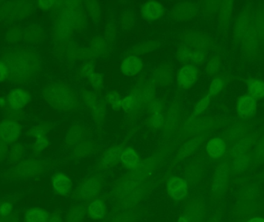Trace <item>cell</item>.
<instances>
[{
    "label": "cell",
    "mask_w": 264,
    "mask_h": 222,
    "mask_svg": "<svg viewBox=\"0 0 264 222\" xmlns=\"http://www.w3.org/2000/svg\"><path fill=\"white\" fill-rule=\"evenodd\" d=\"M110 104H111L112 107L114 109V110H118L120 107H121V101L119 98H117L115 96H110Z\"/></svg>",
    "instance_id": "25"
},
{
    "label": "cell",
    "mask_w": 264,
    "mask_h": 222,
    "mask_svg": "<svg viewBox=\"0 0 264 222\" xmlns=\"http://www.w3.org/2000/svg\"><path fill=\"white\" fill-rule=\"evenodd\" d=\"M9 75L7 66L4 62H0V81H4Z\"/></svg>",
    "instance_id": "23"
},
{
    "label": "cell",
    "mask_w": 264,
    "mask_h": 222,
    "mask_svg": "<svg viewBox=\"0 0 264 222\" xmlns=\"http://www.w3.org/2000/svg\"><path fill=\"white\" fill-rule=\"evenodd\" d=\"M53 4V2L52 1H43V2H40V6L43 8H50L51 7Z\"/></svg>",
    "instance_id": "28"
},
{
    "label": "cell",
    "mask_w": 264,
    "mask_h": 222,
    "mask_svg": "<svg viewBox=\"0 0 264 222\" xmlns=\"http://www.w3.org/2000/svg\"><path fill=\"white\" fill-rule=\"evenodd\" d=\"M12 222V221H11V222Z\"/></svg>",
    "instance_id": "32"
},
{
    "label": "cell",
    "mask_w": 264,
    "mask_h": 222,
    "mask_svg": "<svg viewBox=\"0 0 264 222\" xmlns=\"http://www.w3.org/2000/svg\"><path fill=\"white\" fill-rule=\"evenodd\" d=\"M88 213L92 219H101L105 215V207L102 202L99 200H96L92 202L88 207Z\"/></svg>",
    "instance_id": "16"
},
{
    "label": "cell",
    "mask_w": 264,
    "mask_h": 222,
    "mask_svg": "<svg viewBox=\"0 0 264 222\" xmlns=\"http://www.w3.org/2000/svg\"><path fill=\"white\" fill-rule=\"evenodd\" d=\"M9 107L15 110L23 108L29 102V95L22 89H14L8 96Z\"/></svg>",
    "instance_id": "6"
},
{
    "label": "cell",
    "mask_w": 264,
    "mask_h": 222,
    "mask_svg": "<svg viewBox=\"0 0 264 222\" xmlns=\"http://www.w3.org/2000/svg\"><path fill=\"white\" fill-rule=\"evenodd\" d=\"M198 70L197 67L191 65L184 66L180 70L178 77V83L181 88L187 89L193 86L197 80Z\"/></svg>",
    "instance_id": "5"
},
{
    "label": "cell",
    "mask_w": 264,
    "mask_h": 222,
    "mask_svg": "<svg viewBox=\"0 0 264 222\" xmlns=\"http://www.w3.org/2000/svg\"><path fill=\"white\" fill-rule=\"evenodd\" d=\"M142 68V62L138 57L131 56L122 62L121 70L125 75L133 76L139 73Z\"/></svg>",
    "instance_id": "7"
},
{
    "label": "cell",
    "mask_w": 264,
    "mask_h": 222,
    "mask_svg": "<svg viewBox=\"0 0 264 222\" xmlns=\"http://www.w3.org/2000/svg\"><path fill=\"white\" fill-rule=\"evenodd\" d=\"M211 97L212 96L210 94H208L205 98H204L203 99L201 100V101H198V103H197V106L195 107L194 110H193V114H192V117H191L190 119H193V118H196L197 116H198L200 113H202L203 110H205V109L207 108L208 105L210 103L211 101Z\"/></svg>",
    "instance_id": "18"
},
{
    "label": "cell",
    "mask_w": 264,
    "mask_h": 222,
    "mask_svg": "<svg viewBox=\"0 0 264 222\" xmlns=\"http://www.w3.org/2000/svg\"><path fill=\"white\" fill-rule=\"evenodd\" d=\"M52 184L56 192L61 195H66L72 187V182L70 178L61 173L53 177Z\"/></svg>",
    "instance_id": "8"
},
{
    "label": "cell",
    "mask_w": 264,
    "mask_h": 222,
    "mask_svg": "<svg viewBox=\"0 0 264 222\" xmlns=\"http://www.w3.org/2000/svg\"><path fill=\"white\" fill-rule=\"evenodd\" d=\"M36 145L39 149L45 148L48 145L47 139L44 138V136L37 138V140H36Z\"/></svg>",
    "instance_id": "27"
},
{
    "label": "cell",
    "mask_w": 264,
    "mask_h": 222,
    "mask_svg": "<svg viewBox=\"0 0 264 222\" xmlns=\"http://www.w3.org/2000/svg\"><path fill=\"white\" fill-rule=\"evenodd\" d=\"M164 9L161 4L157 2H149L143 8L144 17L149 20H157L163 14Z\"/></svg>",
    "instance_id": "12"
},
{
    "label": "cell",
    "mask_w": 264,
    "mask_h": 222,
    "mask_svg": "<svg viewBox=\"0 0 264 222\" xmlns=\"http://www.w3.org/2000/svg\"><path fill=\"white\" fill-rule=\"evenodd\" d=\"M248 222H264V219H263V218H254V219H250Z\"/></svg>",
    "instance_id": "31"
},
{
    "label": "cell",
    "mask_w": 264,
    "mask_h": 222,
    "mask_svg": "<svg viewBox=\"0 0 264 222\" xmlns=\"http://www.w3.org/2000/svg\"><path fill=\"white\" fill-rule=\"evenodd\" d=\"M21 128L16 122L5 121L0 124V138L5 143H12L20 136Z\"/></svg>",
    "instance_id": "4"
},
{
    "label": "cell",
    "mask_w": 264,
    "mask_h": 222,
    "mask_svg": "<svg viewBox=\"0 0 264 222\" xmlns=\"http://www.w3.org/2000/svg\"><path fill=\"white\" fill-rule=\"evenodd\" d=\"M13 172L18 178H33L41 174V166L33 160L25 161L19 163L15 167Z\"/></svg>",
    "instance_id": "3"
},
{
    "label": "cell",
    "mask_w": 264,
    "mask_h": 222,
    "mask_svg": "<svg viewBox=\"0 0 264 222\" xmlns=\"http://www.w3.org/2000/svg\"><path fill=\"white\" fill-rule=\"evenodd\" d=\"M248 88H249L250 97L254 99L264 98V83L259 80H249L248 81Z\"/></svg>",
    "instance_id": "15"
},
{
    "label": "cell",
    "mask_w": 264,
    "mask_h": 222,
    "mask_svg": "<svg viewBox=\"0 0 264 222\" xmlns=\"http://www.w3.org/2000/svg\"><path fill=\"white\" fill-rule=\"evenodd\" d=\"M167 189L169 196L173 200H182L187 195V182L182 178L173 177L168 182Z\"/></svg>",
    "instance_id": "2"
},
{
    "label": "cell",
    "mask_w": 264,
    "mask_h": 222,
    "mask_svg": "<svg viewBox=\"0 0 264 222\" xmlns=\"http://www.w3.org/2000/svg\"><path fill=\"white\" fill-rule=\"evenodd\" d=\"M178 222H191V221L189 217L186 216V215H184V216L181 217V218L178 219Z\"/></svg>",
    "instance_id": "29"
},
{
    "label": "cell",
    "mask_w": 264,
    "mask_h": 222,
    "mask_svg": "<svg viewBox=\"0 0 264 222\" xmlns=\"http://www.w3.org/2000/svg\"><path fill=\"white\" fill-rule=\"evenodd\" d=\"M47 222H61V220L58 216H53L51 219H49Z\"/></svg>",
    "instance_id": "30"
},
{
    "label": "cell",
    "mask_w": 264,
    "mask_h": 222,
    "mask_svg": "<svg viewBox=\"0 0 264 222\" xmlns=\"http://www.w3.org/2000/svg\"><path fill=\"white\" fill-rule=\"evenodd\" d=\"M117 158V152L115 150H111V151H109L105 154V158H104V163L105 164H110L116 161Z\"/></svg>",
    "instance_id": "22"
},
{
    "label": "cell",
    "mask_w": 264,
    "mask_h": 222,
    "mask_svg": "<svg viewBox=\"0 0 264 222\" xmlns=\"http://www.w3.org/2000/svg\"><path fill=\"white\" fill-rule=\"evenodd\" d=\"M4 63L7 66L9 74L17 81L30 79L37 67V61L33 54L24 51L10 54Z\"/></svg>",
    "instance_id": "1"
},
{
    "label": "cell",
    "mask_w": 264,
    "mask_h": 222,
    "mask_svg": "<svg viewBox=\"0 0 264 222\" xmlns=\"http://www.w3.org/2000/svg\"><path fill=\"white\" fill-rule=\"evenodd\" d=\"M136 104V99L134 96H128L123 101H121V107L125 110L126 112H129L132 109L134 108Z\"/></svg>",
    "instance_id": "19"
},
{
    "label": "cell",
    "mask_w": 264,
    "mask_h": 222,
    "mask_svg": "<svg viewBox=\"0 0 264 222\" xmlns=\"http://www.w3.org/2000/svg\"><path fill=\"white\" fill-rule=\"evenodd\" d=\"M24 147L21 145H16L8 152L9 161L12 163H17L21 160L23 156Z\"/></svg>",
    "instance_id": "17"
},
{
    "label": "cell",
    "mask_w": 264,
    "mask_h": 222,
    "mask_svg": "<svg viewBox=\"0 0 264 222\" xmlns=\"http://www.w3.org/2000/svg\"><path fill=\"white\" fill-rule=\"evenodd\" d=\"M206 150L212 158L217 159L221 158L226 151V144L222 139L213 138L208 142Z\"/></svg>",
    "instance_id": "11"
},
{
    "label": "cell",
    "mask_w": 264,
    "mask_h": 222,
    "mask_svg": "<svg viewBox=\"0 0 264 222\" xmlns=\"http://www.w3.org/2000/svg\"><path fill=\"white\" fill-rule=\"evenodd\" d=\"M99 191V183L94 178H90L81 187V193L85 199H92Z\"/></svg>",
    "instance_id": "14"
},
{
    "label": "cell",
    "mask_w": 264,
    "mask_h": 222,
    "mask_svg": "<svg viewBox=\"0 0 264 222\" xmlns=\"http://www.w3.org/2000/svg\"><path fill=\"white\" fill-rule=\"evenodd\" d=\"M84 212L80 209L79 207H77L75 209L70 212L69 216V222H81L84 219Z\"/></svg>",
    "instance_id": "21"
},
{
    "label": "cell",
    "mask_w": 264,
    "mask_h": 222,
    "mask_svg": "<svg viewBox=\"0 0 264 222\" xmlns=\"http://www.w3.org/2000/svg\"><path fill=\"white\" fill-rule=\"evenodd\" d=\"M8 154V147L4 141H0V162L3 160Z\"/></svg>",
    "instance_id": "26"
},
{
    "label": "cell",
    "mask_w": 264,
    "mask_h": 222,
    "mask_svg": "<svg viewBox=\"0 0 264 222\" xmlns=\"http://www.w3.org/2000/svg\"><path fill=\"white\" fill-rule=\"evenodd\" d=\"M49 214L41 207H30L24 215V222H47Z\"/></svg>",
    "instance_id": "10"
},
{
    "label": "cell",
    "mask_w": 264,
    "mask_h": 222,
    "mask_svg": "<svg viewBox=\"0 0 264 222\" xmlns=\"http://www.w3.org/2000/svg\"><path fill=\"white\" fill-rule=\"evenodd\" d=\"M257 110V101L250 96H243L238 101V111L241 115H253Z\"/></svg>",
    "instance_id": "9"
},
{
    "label": "cell",
    "mask_w": 264,
    "mask_h": 222,
    "mask_svg": "<svg viewBox=\"0 0 264 222\" xmlns=\"http://www.w3.org/2000/svg\"><path fill=\"white\" fill-rule=\"evenodd\" d=\"M222 86H223V82H222V80H213L211 85H210V88H209V92H210L209 94L212 96L218 94L220 90H222Z\"/></svg>",
    "instance_id": "20"
},
{
    "label": "cell",
    "mask_w": 264,
    "mask_h": 222,
    "mask_svg": "<svg viewBox=\"0 0 264 222\" xmlns=\"http://www.w3.org/2000/svg\"><path fill=\"white\" fill-rule=\"evenodd\" d=\"M121 161L125 163V165L129 169L134 171L138 169L140 165L139 158L138 154L134 150L131 148L126 149L122 153L121 156Z\"/></svg>",
    "instance_id": "13"
},
{
    "label": "cell",
    "mask_w": 264,
    "mask_h": 222,
    "mask_svg": "<svg viewBox=\"0 0 264 222\" xmlns=\"http://www.w3.org/2000/svg\"><path fill=\"white\" fill-rule=\"evenodd\" d=\"M162 121H163V117H162V115H161L160 113L155 111L153 116V125L156 127H159L160 125L161 124Z\"/></svg>",
    "instance_id": "24"
}]
</instances>
